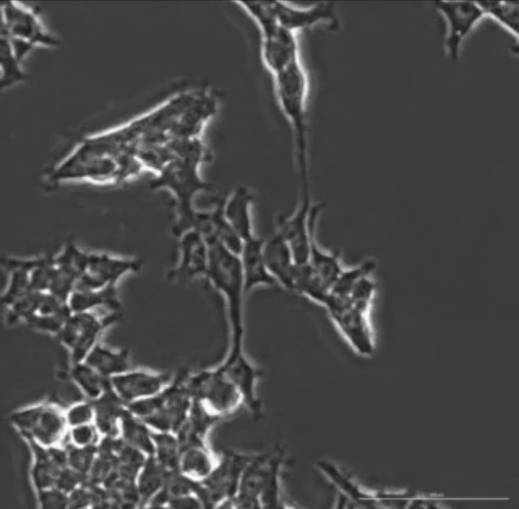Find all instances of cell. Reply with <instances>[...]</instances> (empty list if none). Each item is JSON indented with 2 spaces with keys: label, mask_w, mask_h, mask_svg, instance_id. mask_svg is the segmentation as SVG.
<instances>
[{
  "label": "cell",
  "mask_w": 519,
  "mask_h": 509,
  "mask_svg": "<svg viewBox=\"0 0 519 509\" xmlns=\"http://www.w3.org/2000/svg\"><path fill=\"white\" fill-rule=\"evenodd\" d=\"M68 303L72 313L105 308L120 310L121 308L117 287L75 289L69 297Z\"/></svg>",
  "instance_id": "17"
},
{
  "label": "cell",
  "mask_w": 519,
  "mask_h": 509,
  "mask_svg": "<svg viewBox=\"0 0 519 509\" xmlns=\"http://www.w3.org/2000/svg\"><path fill=\"white\" fill-rule=\"evenodd\" d=\"M175 239L177 257L166 274L167 279L181 284L205 279L209 258V246L205 238L198 231L190 230Z\"/></svg>",
  "instance_id": "8"
},
{
  "label": "cell",
  "mask_w": 519,
  "mask_h": 509,
  "mask_svg": "<svg viewBox=\"0 0 519 509\" xmlns=\"http://www.w3.org/2000/svg\"><path fill=\"white\" fill-rule=\"evenodd\" d=\"M269 4L276 22L293 32L331 15V8L326 4H320L307 9L294 7L277 1H269Z\"/></svg>",
  "instance_id": "14"
},
{
  "label": "cell",
  "mask_w": 519,
  "mask_h": 509,
  "mask_svg": "<svg viewBox=\"0 0 519 509\" xmlns=\"http://www.w3.org/2000/svg\"><path fill=\"white\" fill-rule=\"evenodd\" d=\"M143 261L138 257L107 252L89 253L87 268L77 280L76 288L100 289L117 287L121 280L140 271Z\"/></svg>",
  "instance_id": "6"
},
{
  "label": "cell",
  "mask_w": 519,
  "mask_h": 509,
  "mask_svg": "<svg viewBox=\"0 0 519 509\" xmlns=\"http://www.w3.org/2000/svg\"><path fill=\"white\" fill-rule=\"evenodd\" d=\"M104 338L95 345L84 361L108 378L131 369L129 351L108 346Z\"/></svg>",
  "instance_id": "15"
},
{
  "label": "cell",
  "mask_w": 519,
  "mask_h": 509,
  "mask_svg": "<svg viewBox=\"0 0 519 509\" xmlns=\"http://www.w3.org/2000/svg\"><path fill=\"white\" fill-rule=\"evenodd\" d=\"M485 16L501 25L512 35L518 38L519 3L518 1H476Z\"/></svg>",
  "instance_id": "19"
},
{
  "label": "cell",
  "mask_w": 519,
  "mask_h": 509,
  "mask_svg": "<svg viewBox=\"0 0 519 509\" xmlns=\"http://www.w3.org/2000/svg\"><path fill=\"white\" fill-rule=\"evenodd\" d=\"M1 88L10 87L24 80L23 72L13 49L10 40L1 35Z\"/></svg>",
  "instance_id": "21"
},
{
  "label": "cell",
  "mask_w": 519,
  "mask_h": 509,
  "mask_svg": "<svg viewBox=\"0 0 519 509\" xmlns=\"http://www.w3.org/2000/svg\"><path fill=\"white\" fill-rule=\"evenodd\" d=\"M253 20L261 33L263 61L273 75L299 60L294 32L280 25L268 12L257 15Z\"/></svg>",
  "instance_id": "7"
},
{
  "label": "cell",
  "mask_w": 519,
  "mask_h": 509,
  "mask_svg": "<svg viewBox=\"0 0 519 509\" xmlns=\"http://www.w3.org/2000/svg\"><path fill=\"white\" fill-rule=\"evenodd\" d=\"M1 35L35 47H53L58 40L44 24L38 9L15 1L1 7Z\"/></svg>",
  "instance_id": "5"
},
{
  "label": "cell",
  "mask_w": 519,
  "mask_h": 509,
  "mask_svg": "<svg viewBox=\"0 0 519 509\" xmlns=\"http://www.w3.org/2000/svg\"><path fill=\"white\" fill-rule=\"evenodd\" d=\"M186 379L189 393L201 398L218 417L229 416L242 406L247 407L244 394L218 365L188 374Z\"/></svg>",
  "instance_id": "3"
},
{
  "label": "cell",
  "mask_w": 519,
  "mask_h": 509,
  "mask_svg": "<svg viewBox=\"0 0 519 509\" xmlns=\"http://www.w3.org/2000/svg\"><path fill=\"white\" fill-rule=\"evenodd\" d=\"M264 239L256 235L243 241L239 255L246 294L259 287H278L263 254Z\"/></svg>",
  "instance_id": "11"
},
{
  "label": "cell",
  "mask_w": 519,
  "mask_h": 509,
  "mask_svg": "<svg viewBox=\"0 0 519 509\" xmlns=\"http://www.w3.org/2000/svg\"><path fill=\"white\" fill-rule=\"evenodd\" d=\"M88 256V253L69 241L53 259L58 268L72 276L77 280L87 269Z\"/></svg>",
  "instance_id": "22"
},
{
  "label": "cell",
  "mask_w": 519,
  "mask_h": 509,
  "mask_svg": "<svg viewBox=\"0 0 519 509\" xmlns=\"http://www.w3.org/2000/svg\"><path fill=\"white\" fill-rule=\"evenodd\" d=\"M66 375L83 394L97 399L110 385L109 378L84 361L68 366Z\"/></svg>",
  "instance_id": "18"
},
{
  "label": "cell",
  "mask_w": 519,
  "mask_h": 509,
  "mask_svg": "<svg viewBox=\"0 0 519 509\" xmlns=\"http://www.w3.org/2000/svg\"><path fill=\"white\" fill-rule=\"evenodd\" d=\"M434 5L445 21L446 53L456 61L463 40L486 16L476 1H438Z\"/></svg>",
  "instance_id": "9"
},
{
  "label": "cell",
  "mask_w": 519,
  "mask_h": 509,
  "mask_svg": "<svg viewBox=\"0 0 519 509\" xmlns=\"http://www.w3.org/2000/svg\"><path fill=\"white\" fill-rule=\"evenodd\" d=\"M9 272L8 285L2 295L4 308H8L25 297L33 290L30 284L29 271L15 267L6 269Z\"/></svg>",
  "instance_id": "23"
},
{
  "label": "cell",
  "mask_w": 519,
  "mask_h": 509,
  "mask_svg": "<svg viewBox=\"0 0 519 509\" xmlns=\"http://www.w3.org/2000/svg\"><path fill=\"white\" fill-rule=\"evenodd\" d=\"M254 202L253 192L244 185L236 187L224 199L223 214L243 241L255 235L253 216Z\"/></svg>",
  "instance_id": "12"
},
{
  "label": "cell",
  "mask_w": 519,
  "mask_h": 509,
  "mask_svg": "<svg viewBox=\"0 0 519 509\" xmlns=\"http://www.w3.org/2000/svg\"><path fill=\"white\" fill-rule=\"evenodd\" d=\"M322 203H314L310 194H302L294 211L279 215L274 220V230L289 244L296 264L308 262L312 229L323 210Z\"/></svg>",
  "instance_id": "4"
},
{
  "label": "cell",
  "mask_w": 519,
  "mask_h": 509,
  "mask_svg": "<svg viewBox=\"0 0 519 509\" xmlns=\"http://www.w3.org/2000/svg\"><path fill=\"white\" fill-rule=\"evenodd\" d=\"M100 309L72 313L57 337L68 353L69 365L84 361L118 319L120 310Z\"/></svg>",
  "instance_id": "2"
},
{
  "label": "cell",
  "mask_w": 519,
  "mask_h": 509,
  "mask_svg": "<svg viewBox=\"0 0 519 509\" xmlns=\"http://www.w3.org/2000/svg\"><path fill=\"white\" fill-rule=\"evenodd\" d=\"M169 374L148 368H131L109 378L110 385L119 397L132 399L154 396L171 381Z\"/></svg>",
  "instance_id": "10"
},
{
  "label": "cell",
  "mask_w": 519,
  "mask_h": 509,
  "mask_svg": "<svg viewBox=\"0 0 519 509\" xmlns=\"http://www.w3.org/2000/svg\"><path fill=\"white\" fill-rule=\"evenodd\" d=\"M72 313L70 309H68L54 315H35L26 325L36 332L57 338Z\"/></svg>",
  "instance_id": "24"
},
{
  "label": "cell",
  "mask_w": 519,
  "mask_h": 509,
  "mask_svg": "<svg viewBox=\"0 0 519 509\" xmlns=\"http://www.w3.org/2000/svg\"><path fill=\"white\" fill-rule=\"evenodd\" d=\"M276 97L292 130L295 156H308V131L306 114V77L300 61L273 75Z\"/></svg>",
  "instance_id": "1"
},
{
  "label": "cell",
  "mask_w": 519,
  "mask_h": 509,
  "mask_svg": "<svg viewBox=\"0 0 519 509\" xmlns=\"http://www.w3.org/2000/svg\"><path fill=\"white\" fill-rule=\"evenodd\" d=\"M317 226V224L312 229L308 262L330 289L345 265L339 252L327 249L319 243Z\"/></svg>",
  "instance_id": "16"
},
{
  "label": "cell",
  "mask_w": 519,
  "mask_h": 509,
  "mask_svg": "<svg viewBox=\"0 0 519 509\" xmlns=\"http://www.w3.org/2000/svg\"><path fill=\"white\" fill-rule=\"evenodd\" d=\"M377 267L375 258H367L355 265L344 267L330 289V292L339 297L349 299L355 285L364 277L374 274Z\"/></svg>",
  "instance_id": "20"
},
{
  "label": "cell",
  "mask_w": 519,
  "mask_h": 509,
  "mask_svg": "<svg viewBox=\"0 0 519 509\" xmlns=\"http://www.w3.org/2000/svg\"><path fill=\"white\" fill-rule=\"evenodd\" d=\"M265 262L279 287L290 290L291 279L296 264L287 241L278 233H273L263 243Z\"/></svg>",
  "instance_id": "13"
},
{
  "label": "cell",
  "mask_w": 519,
  "mask_h": 509,
  "mask_svg": "<svg viewBox=\"0 0 519 509\" xmlns=\"http://www.w3.org/2000/svg\"><path fill=\"white\" fill-rule=\"evenodd\" d=\"M91 406L88 404H81L75 407L69 414L70 421L77 423L86 420L90 417Z\"/></svg>",
  "instance_id": "25"
},
{
  "label": "cell",
  "mask_w": 519,
  "mask_h": 509,
  "mask_svg": "<svg viewBox=\"0 0 519 509\" xmlns=\"http://www.w3.org/2000/svg\"><path fill=\"white\" fill-rule=\"evenodd\" d=\"M75 438L76 440L81 443H86L89 440L91 432L87 427H82L74 431Z\"/></svg>",
  "instance_id": "26"
}]
</instances>
